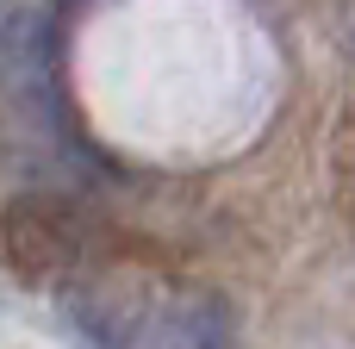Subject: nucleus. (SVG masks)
<instances>
[{
    "label": "nucleus",
    "instance_id": "f03ea898",
    "mask_svg": "<svg viewBox=\"0 0 355 349\" xmlns=\"http://www.w3.org/2000/svg\"><path fill=\"white\" fill-rule=\"evenodd\" d=\"M150 349H237L231 300L212 293V287L175 293V300L150 318Z\"/></svg>",
    "mask_w": 355,
    "mask_h": 349
},
{
    "label": "nucleus",
    "instance_id": "f257e3e1",
    "mask_svg": "<svg viewBox=\"0 0 355 349\" xmlns=\"http://www.w3.org/2000/svg\"><path fill=\"white\" fill-rule=\"evenodd\" d=\"M0 250L6 262L25 275V281H56L75 269L81 256V237H75V219L62 206H44V200H25L0 219Z\"/></svg>",
    "mask_w": 355,
    "mask_h": 349
}]
</instances>
